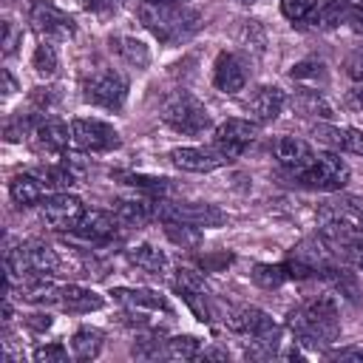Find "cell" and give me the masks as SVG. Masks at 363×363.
<instances>
[{"label":"cell","mask_w":363,"mask_h":363,"mask_svg":"<svg viewBox=\"0 0 363 363\" xmlns=\"http://www.w3.org/2000/svg\"><path fill=\"white\" fill-rule=\"evenodd\" d=\"M286 329L292 332L295 343L306 349H329L340 337V318L335 298L318 295L303 301L286 315Z\"/></svg>","instance_id":"1"},{"label":"cell","mask_w":363,"mask_h":363,"mask_svg":"<svg viewBox=\"0 0 363 363\" xmlns=\"http://www.w3.org/2000/svg\"><path fill=\"white\" fill-rule=\"evenodd\" d=\"M136 14L142 26L162 45H182L190 37H196L204 26V17L187 3H142L139 0Z\"/></svg>","instance_id":"2"},{"label":"cell","mask_w":363,"mask_h":363,"mask_svg":"<svg viewBox=\"0 0 363 363\" xmlns=\"http://www.w3.org/2000/svg\"><path fill=\"white\" fill-rule=\"evenodd\" d=\"M62 267V258L57 250L45 241H23L20 247L6 252V272H9V286L20 284L23 278L34 275H54Z\"/></svg>","instance_id":"3"},{"label":"cell","mask_w":363,"mask_h":363,"mask_svg":"<svg viewBox=\"0 0 363 363\" xmlns=\"http://www.w3.org/2000/svg\"><path fill=\"white\" fill-rule=\"evenodd\" d=\"M162 122L170 125L179 133H190V136H199L207 128H213V116L204 108V102H199L187 91H176V94H170L164 99V105H162Z\"/></svg>","instance_id":"4"},{"label":"cell","mask_w":363,"mask_h":363,"mask_svg":"<svg viewBox=\"0 0 363 363\" xmlns=\"http://www.w3.org/2000/svg\"><path fill=\"white\" fill-rule=\"evenodd\" d=\"M82 102L102 111H122L128 99V79L116 68H96L82 79Z\"/></svg>","instance_id":"5"},{"label":"cell","mask_w":363,"mask_h":363,"mask_svg":"<svg viewBox=\"0 0 363 363\" xmlns=\"http://www.w3.org/2000/svg\"><path fill=\"white\" fill-rule=\"evenodd\" d=\"M352 170L349 164L340 159V153L335 150H318L315 153V162L306 167V173H301L295 182L306 190H320V193H335V190H343L346 182H349Z\"/></svg>","instance_id":"6"},{"label":"cell","mask_w":363,"mask_h":363,"mask_svg":"<svg viewBox=\"0 0 363 363\" xmlns=\"http://www.w3.org/2000/svg\"><path fill=\"white\" fill-rule=\"evenodd\" d=\"M156 218L159 221H184L193 227H221L227 221V216L216 207V204H204V201H156Z\"/></svg>","instance_id":"7"},{"label":"cell","mask_w":363,"mask_h":363,"mask_svg":"<svg viewBox=\"0 0 363 363\" xmlns=\"http://www.w3.org/2000/svg\"><path fill=\"white\" fill-rule=\"evenodd\" d=\"M28 23L43 40H71L77 34V23L71 14L57 9L51 0H31L28 6Z\"/></svg>","instance_id":"8"},{"label":"cell","mask_w":363,"mask_h":363,"mask_svg":"<svg viewBox=\"0 0 363 363\" xmlns=\"http://www.w3.org/2000/svg\"><path fill=\"white\" fill-rule=\"evenodd\" d=\"M71 145H77L85 153H108L122 145V136L113 125L102 119H74L71 122Z\"/></svg>","instance_id":"9"},{"label":"cell","mask_w":363,"mask_h":363,"mask_svg":"<svg viewBox=\"0 0 363 363\" xmlns=\"http://www.w3.org/2000/svg\"><path fill=\"white\" fill-rule=\"evenodd\" d=\"M224 323L230 332L250 340H281V326L258 306H235L224 315Z\"/></svg>","instance_id":"10"},{"label":"cell","mask_w":363,"mask_h":363,"mask_svg":"<svg viewBox=\"0 0 363 363\" xmlns=\"http://www.w3.org/2000/svg\"><path fill=\"white\" fill-rule=\"evenodd\" d=\"M40 216L51 230L60 233H74L79 218L85 216V204L74 193H54L40 201Z\"/></svg>","instance_id":"11"},{"label":"cell","mask_w":363,"mask_h":363,"mask_svg":"<svg viewBox=\"0 0 363 363\" xmlns=\"http://www.w3.org/2000/svg\"><path fill=\"white\" fill-rule=\"evenodd\" d=\"M167 162L184 173H210L216 167H224L233 162V156H227L221 147L210 145V147H201V145H193V147H173L167 153Z\"/></svg>","instance_id":"12"},{"label":"cell","mask_w":363,"mask_h":363,"mask_svg":"<svg viewBox=\"0 0 363 363\" xmlns=\"http://www.w3.org/2000/svg\"><path fill=\"white\" fill-rule=\"evenodd\" d=\"M255 136H258V122L233 116V119H224V122L216 125V130H213V145L221 147L227 156L235 159V156H241V153L255 142Z\"/></svg>","instance_id":"13"},{"label":"cell","mask_w":363,"mask_h":363,"mask_svg":"<svg viewBox=\"0 0 363 363\" xmlns=\"http://www.w3.org/2000/svg\"><path fill=\"white\" fill-rule=\"evenodd\" d=\"M269 150H272L278 167L286 170L292 179H298L301 173H306V167L315 162L312 145L303 142V139H298V136H278V139H272Z\"/></svg>","instance_id":"14"},{"label":"cell","mask_w":363,"mask_h":363,"mask_svg":"<svg viewBox=\"0 0 363 363\" xmlns=\"http://www.w3.org/2000/svg\"><path fill=\"white\" fill-rule=\"evenodd\" d=\"M250 79V68H247V60L235 51H221L213 62V85L221 91V94H238L244 91Z\"/></svg>","instance_id":"15"},{"label":"cell","mask_w":363,"mask_h":363,"mask_svg":"<svg viewBox=\"0 0 363 363\" xmlns=\"http://www.w3.org/2000/svg\"><path fill=\"white\" fill-rule=\"evenodd\" d=\"M284 105H286V94L278 85H261V88H255L250 94V99H247L244 108L252 116V122L267 125V122H275L281 116Z\"/></svg>","instance_id":"16"},{"label":"cell","mask_w":363,"mask_h":363,"mask_svg":"<svg viewBox=\"0 0 363 363\" xmlns=\"http://www.w3.org/2000/svg\"><path fill=\"white\" fill-rule=\"evenodd\" d=\"M119 227H122V221L113 216V210H111V213H108V210H85V216L79 218V224H77L74 233H77L79 238H85V241L105 244V241L116 238Z\"/></svg>","instance_id":"17"},{"label":"cell","mask_w":363,"mask_h":363,"mask_svg":"<svg viewBox=\"0 0 363 363\" xmlns=\"http://www.w3.org/2000/svg\"><path fill=\"white\" fill-rule=\"evenodd\" d=\"M54 303H57L60 309H65V312H79V315H85V312L102 309V306H105V298H102L99 292L88 289V286L62 284V286L54 289Z\"/></svg>","instance_id":"18"},{"label":"cell","mask_w":363,"mask_h":363,"mask_svg":"<svg viewBox=\"0 0 363 363\" xmlns=\"http://www.w3.org/2000/svg\"><path fill=\"white\" fill-rule=\"evenodd\" d=\"M111 210L125 227H145L147 221L156 218V201L147 196H119L113 199Z\"/></svg>","instance_id":"19"},{"label":"cell","mask_w":363,"mask_h":363,"mask_svg":"<svg viewBox=\"0 0 363 363\" xmlns=\"http://www.w3.org/2000/svg\"><path fill=\"white\" fill-rule=\"evenodd\" d=\"M315 133H318V139H323L335 150H343V153L363 159V130L349 128V125H315Z\"/></svg>","instance_id":"20"},{"label":"cell","mask_w":363,"mask_h":363,"mask_svg":"<svg viewBox=\"0 0 363 363\" xmlns=\"http://www.w3.org/2000/svg\"><path fill=\"white\" fill-rule=\"evenodd\" d=\"M125 258L130 261V267H136L139 272L153 275V278H164V275H167V267H170L167 255H164L159 247H153V244L128 247V250H125Z\"/></svg>","instance_id":"21"},{"label":"cell","mask_w":363,"mask_h":363,"mask_svg":"<svg viewBox=\"0 0 363 363\" xmlns=\"http://www.w3.org/2000/svg\"><path fill=\"white\" fill-rule=\"evenodd\" d=\"M111 295H113L119 303H125L128 309L170 312V301H167L162 292H156V289H142V286H136V289H130V286H116V289H111Z\"/></svg>","instance_id":"22"},{"label":"cell","mask_w":363,"mask_h":363,"mask_svg":"<svg viewBox=\"0 0 363 363\" xmlns=\"http://www.w3.org/2000/svg\"><path fill=\"white\" fill-rule=\"evenodd\" d=\"M108 45H111V51H113L125 65H130V68H136V71H145V68L150 65V48H147L139 37L113 34V37L108 40Z\"/></svg>","instance_id":"23"},{"label":"cell","mask_w":363,"mask_h":363,"mask_svg":"<svg viewBox=\"0 0 363 363\" xmlns=\"http://www.w3.org/2000/svg\"><path fill=\"white\" fill-rule=\"evenodd\" d=\"M34 139L43 150L48 153H62L68 145H71V128L62 122V119H54V116H43L37 130H34Z\"/></svg>","instance_id":"24"},{"label":"cell","mask_w":363,"mask_h":363,"mask_svg":"<svg viewBox=\"0 0 363 363\" xmlns=\"http://www.w3.org/2000/svg\"><path fill=\"white\" fill-rule=\"evenodd\" d=\"M45 182L37 176V173H20L11 179L9 184V196L17 207H31V204H40L45 199Z\"/></svg>","instance_id":"25"},{"label":"cell","mask_w":363,"mask_h":363,"mask_svg":"<svg viewBox=\"0 0 363 363\" xmlns=\"http://www.w3.org/2000/svg\"><path fill=\"white\" fill-rule=\"evenodd\" d=\"M346 11H349V6L343 0H315V9H312V14H309L306 23L312 28L326 31V28L340 26L346 20Z\"/></svg>","instance_id":"26"},{"label":"cell","mask_w":363,"mask_h":363,"mask_svg":"<svg viewBox=\"0 0 363 363\" xmlns=\"http://www.w3.org/2000/svg\"><path fill=\"white\" fill-rule=\"evenodd\" d=\"M102 343H105V335L94 326H79L74 335H71V354L77 360H94L99 357L102 352Z\"/></svg>","instance_id":"27"},{"label":"cell","mask_w":363,"mask_h":363,"mask_svg":"<svg viewBox=\"0 0 363 363\" xmlns=\"http://www.w3.org/2000/svg\"><path fill=\"white\" fill-rule=\"evenodd\" d=\"M292 108L301 116H318V119H332V105L323 99V94L318 88H303L292 96Z\"/></svg>","instance_id":"28"},{"label":"cell","mask_w":363,"mask_h":363,"mask_svg":"<svg viewBox=\"0 0 363 363\" xmlns=\"http://www.w3.org/2000/svg\"><path fill=\"white\" fill-rule=\"evenodd\" d=\"M201 352V340L193 335H173L162 346V357L167 360H196Z\"/></svg>","instance_id":"29"},{"label":"cell","mask_w":363,"mask_h":363,"mask_svg":"<svg viewBox=\"0 0 363 363\" xmlns=\"http://www.w3.org/2000/svg\"><path fill=\"white\" fill-rule=\"evenodd\" d=\"M289 77H292L295 82H306V85H312V88L329 82V71H326V65H323L320 60H315V57L295 62V65L289 68Z\"/></svg>","instance_id":"30"},{"label":"cell","mask_w":363,"mask_h":363,"mask_svg":"<svg viewBox=\"0 0 363 363\" xmlns=\"http://www.w3.org/2000/svg\"><path fill=\"white\" fill-rule=\"evenodd\" d=\"M162 224H164V235L182 250H193L201 244V227H193L184 221H162Z\"/></svg>","instance_id":"31"},{"label":"cell","mask_w":363,"mask_h":363,"mask_svg":"<svg viewBox=\"0 0 363 363\" xmlns=\"http://www.w3.org/2000/svg\"><path fill=\"white\" fill-rule=\"evenodd\" d=\"M164 332L162 329H150L147 335H136L133 346H130V354L133 357H142V360H156L162 357V346H164Z\"/></svg>","instance_id":"32"},{"label":"cell","mask_w":363,"mask_h":363,"mask_svg":"<svg viewBox=\"0 0 363 363\" xmlns=\"http://www.w3.org/2000/svg\"><path fill=\"white\" fill-rule=\"evenodd\" d=\"M250 275H252V281H255L258 286H264V289H275V286H281L284 281H289L286 264H255Z\"/></svg>","instance_id":"33"},{"label":"cell","mask_w":363,"mask_h":363,"mask_svg":"<svg viewBox=\"0 0 363 363\" xmlns=\"http://www.w3.org/2000/svg\"><path fill=\"white\" fill-rule=\"evenodd\" d=\"M31 68L40 74V77H54L57 74V51H54V45H48V40H43L37 48H34V54H31Z\"/></svg>","instance_id":"34"},{"label":"cell","mask_w":363,"mask_h":363,"mask_svg":"<svg viewBox=\"0 0 363 363\" xmlns=\"http://www.w3.org/2000/svg\"><path fill=\"white\" fill-rule=\"evenodd\" d=\"M37 176H40V179L45 182V187H51V190H62V187H71V184L77 182L68 164H45V167L37 170Z\"/></svg>","instance_id":"35"},{"label":"cell","mask_w":363,"mask_h":363,"mask_svg":"<svg viewBox=\"0 0 363 363\" xmlns=\"http://www.w3.org/2000/svg\"><path fill=\"white\" fill-rule=\"evenodd\" d=\"M173 286H176V292H179L182 298H184V295H196V292H207L204 278H201L196 269H190V267H179V269H176Z\"/></svg>","instance_id":"36"},{"label":"cell","mask_w":363,"mask_h":363,"mask_svg":"<svg viewBox=\"0 0 363 363\" xmlns=\"http://www.w3.org/2000/svg\"><path fill=\"white\" fill-rule=\"evenodd\" d=\"M116 179H125V184L130 187H142V190H153V193H162L170 187V179H162V176H145V173H113Z\"/></svg>","instance_id":"37"},{"label":"cell","mask_w":363,"mask_h":363,"mask_svg":"<svg viewBox=\"0 0 363 363\" xmlns=\"http://www.w3.org/2000/svg\"><path fill=\"white\" fill-rule=\"evenodd\" d=\"M238 40H241V45L250 51H255V54H261L264 51V45H267V37H264V28L255 23V20H247L244 26H241V31H238Z\"/></svg>","instance_id":"38"},{"label":"cell","mask_w":363,"mask_h":363,"mask_svg":"<svg viewBox=\"0 0 363 363\" xmlns=\"http://www.w3.org/2000/svg\"><path fill=\"white\" fill-rule=\"evenodd\" d=\"M57 99H60V91L57 88H51V85H40V88H34L31 91V96H28V102H31V111H37V113H48L54 105H57Z\"/></svg>","instance_id":"39"},{"label":"cell","mask_w":363,"mask_h":363,"mask_svg":"<svg viewBox=\"0 0 363 363\" xmlns=\"http://www.w3.org/2000/svg\"><path fill=\"white\" fill-rule=\"evenodd\" d=\"M315 9V0H281V14L292 23H306Z\"/></svg>","instance_id":"40"},{"label":"cell","mask_w":363,"mask_h":363,"mask_svg":"<svg viewBox=\"0 0 363 363\" xmlns=\"http://www.w3.org/2000/svg\"><path fill=\"white\" fill-rule=\"evenodd\" d=\"M34 360L37 363H65L68 360V349L62 343H45V346L34 349Z\"/></svg>","instance_id":"41"},{"label":"cell","mask_w":363,"mask_h":363,"mask_svg":"<svg viewBox=\"0 0 363 363\" xmlns=\"http://www.w3.org/2000/svg\"><path fill=\"white\" fill-rule=\"evenodd\" d=\"M20 40H23V31L11 20H3V57H14Z\"/></svg>","instance_id":"42"},{"label":"cell","mask_w":363,"mask_h":363,"mask_svg":"<svg viewBox=\"0 0 363 363\" xmlns=\"http://www.w3.org/2000/svg\"><path fill=\"white\" fill-rule=\"evenodd\" d=\"M343 71L354 85H363V48H354L346 60H343Z\"/></svg>","instance_id":"43"},{"label":"cell","mask_w":363,"mask_h":363,"mask_svg":"<svg viewBox=\"0 0 363 363\" xmlns=\"http://www.w3.org/2000/svg\"><path fill=\"white\" fill-rule=\"evenodd\" d=\"M323 354L329 360H352V363H363V346H340V349H323Z\"/></svg>","instance_id":"44"},{"label":"cell","mask_w":363,"mask_h":363,"mask_svg":"<svg viewBox=\"0 0 363 363\" xmlns=\"http://www.w3.org/2000/svg\"><path fill=\"white\" fill-rule=\"evenodd\" d=\"M23 323L31 329V332H45L51 326V315H43V312H34V315H26Z\"/></svg>","instance_id":"45"},{"label":"cell","mask_w":363,"mask_h":363,"mask_svg":"<svg viewBox=\"0 0 363 363\" xmlns=\"http://www.w3.org/2000/svg\"><path fill=\"white\" fill-rule=\"evenodd\" d=\"M227 349H218V346H207L199 352V360H227Z\"/></svg>","instance_id":"46"},{"label":"cell","mask_w":363,"mask_h":363,"mask_svg":"<svg viewBox=\"0 0 363 363\" xmlns=\"http://www.w3.org/2000/svg\"><path fill=\"white\" fill-rule=\"evenodd\" d=\"M3 82H6V85H3V96H6V99H9V96H14L17 82H14V77H11V71H9V68L3 71Z\"/></svg>","instance_id":"47"},{"label":"cell","mask_w":363,"mask_h":363,"mask_svg":"<svg viewBox=\"0 0 363 363\" xmlns=\"http://www.w3.org/2000/svg\"><path fill=\"white\" fill-rule=\"evenodd\" d=\"M142 3H182V0H142Z\"/></svg>","instance_id":"48"},{"label":"cell","mask_w":363,"mask_h":363,"mask_svg":"<svg viewBox=\"0 0 363 363\" xmlns=\"http://www.w3.org/2000/svg\"><path fill=\"white\" fill-rule=\"evenodd\" d=\"M235 3H241V6H252V3H258V0H235Z\"/></svg>","instance_id":"49"}]
</instances>
